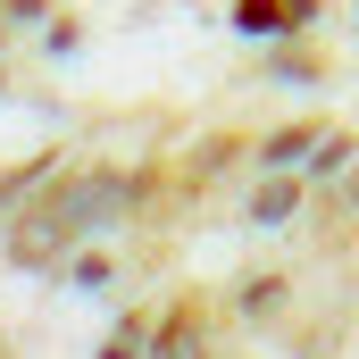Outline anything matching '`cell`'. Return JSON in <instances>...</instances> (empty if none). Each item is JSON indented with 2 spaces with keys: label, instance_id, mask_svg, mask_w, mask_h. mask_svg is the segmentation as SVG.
Segmentation results:
<instances>
[{
  "label": "cell",
  "instance_id": "6da1fadb",
  "mask_svg": "<svg viewBox=\"0 0 359 359\" xmlns=\"http://www.w3.org/2000/svg\"><path fill=\"white\" fill-rule=\"evenodd\" d=\"M159 359H201V334H192V326H176V334L159 343Z\"/></svg>",
  "mask_w": 359,
  "mask_h": 359
}]
</instances>
